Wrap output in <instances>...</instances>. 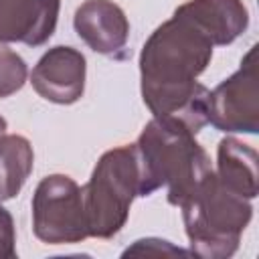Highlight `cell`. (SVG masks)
<instances>
[{"instance_id":"1","label":"cell","mask_w":259,"mask_h":259,"mask_svg":"<svg viewBox=\"0 0 259 259\" xmlns=\"http://www.w3.org/2000/svg\"><path fill=\"white\" fill-rule=\"evenodd\" d=\"M210 36L188 16L174 10L144 42L140 53V89L146 107L198 134L208 123V89L198 83L212 59Z\"/></svg>"},{"instance_id":"2","label":"cell","mask_w":259,"mask_h":259,"mask_svg":"<svg viewBox=\"0 0 259 259\" xmlns=\"http://www.w3.org/2000/svg\"><path fill=\"white\" fill-rule=\"evenodd\" d=\"M140 196H150L158 188H168V202L184 204L204 176L212 170L204 148L186 127L168 119L152 117L134 144Z\"/></svg>"},{"instance_id":"3","label":"cell","mask_w":259,"mask_h":259,"mask_svg":"<svg viewBox=\"0 0 259 259\" xmlns=\"http://www.w3.org/2000/svg\"><path fill=\"white\" fill-rule=\"evenodd\" d=\"M180 208L190 253L202 259H227L235 255L241 235L253 217L251 200L227 188L214 170L204 176Z\"/></svg>"},{"instance_id":"4","label":"cell","mask_w":259,"mask_h":259,"mask_svg":"<svg viewBox=\"0 0 259 259\" xmlns=\"http://www.w3.org/2000/svg\"><path fill=\"white\" fill-rule=\"evenodd\" d=\"M89 237L111 239L130 217V206L140 196V174L134 144L107 150L97 160L89 180L81 186Z\"/></svg>"},{"instance_id":"5","label":"cell","mask_w":259,"mask_h":259,"mask_svg":"<svg viewBox=\"0 0 259 259\" xmlns=\"http://www.w3.org/2000/svg\"><path fill=\"white\" fill-rule=\"evenodd\" d=\"M32 233L47 245H71L89 237L81 186L67 174L45 176L32 194Z\"/></svg>"},{"instance_id":"6","label":"cell","mask_w":259,"mask_h":259,"mask_svg":"<svg viewBox=\"0 0 259 259\" xmlns=\"http://www.w3.org/2000/svg\"><path fill=\"white\" fill-rule=\"evenodd\" d=\"M257 47H251L241 67L208 93V123L225 134L259 132Z\"/></svg>"},{"instance_id":"7","label":"cell","mask_w":259,"mask_h":259,"mask_svg":"<svg viewBox=\"0 0 259 259\" xmlns=\"http://www.w3.org/2000/svg\"><path fill=\"white\" fill-rule=\"evenodd\" d=\"M87 79L85 55L73 47L57 45L49 49L32 67V89L47 101L71 105L83 97Z\"/></svg>"},{"instance_id":"8","label":"cell","mask_w":259,"mask_h":259,"mask_svg":"<svg viewBox=\"0 0 259 259\" xmlns=\"http://www.w3.org/2000/svg\"><path fill=\"white\" fill-rule=\"evenodd\" d=\"M77 36L95 53L113 57L130 36V20L113 0H85L73 16Z\"/></svg>"},{"instance_id":"9","label":"cell","mask_w":259,"mask_h":259,"mask_svg":"<svg viewBox=\"0 0 259 259\" xmlns=\"http://www.w3.org/2000/svg\"><path fill=\"white\" fill-rule=\"evenodd\" d=\"M61 0H0V42L45 45L59 20Z\"/></svg>"},{"instance_id":"10","label":"cell","mask_w":259,"mask_h":259,"mask_svg":"<svg viewBox=\"0 0 259 259\" xmlns=\"http://www.w3.org/2000/svg\"><path fill=\"white\" fill-rule=\"evenodd\" d=\"M196 22L214 47H227L249 26V10L243 0H188L176 8Z\"/></svg>"},{"instance_id":"11","label":"cell","mask_w":259,"mask_h":259,"mask_svg":"<svg viewBox=\"0 0 259 259\" xmlns=\"http://www.w3.org/2000/svg\"><path fill=\"white\" fill-rule=\"evenodd\" d=\"M217 178L233 192L253 200L259 192L257 152L253 146L227 136L217 146Z\"/></svg>"},{"instance_id":"12","label":"cell","mask_w":259,"mask_h":259,"mask_svg":"<svg viewBox=\"0 0 259 259\" xmlns=\"http://www.w3.org/2000/svg\"><path fill=\"white\" fill-rule=\"evenodd\" d=\"M34 168V150L20 134L0 136V202L14 198Z\"/></svg>"},{"instance_id":"13","label":"cell","mask_w":259,"mask_h":259,"mask_svg":"<svg viewBox=\"0 0 259 259\" xmlns=\"http://www.w3.org/2000/svg\"><path fill=\"white\" fill-rule=\"evenodd\" d=\"M26 77L28 67L24 59L6 47V42H0V99L20 91L26 83Z\"/></svg>"},{"instance_id":"14","label":"cell","mask_w":259,"mask_h":259,"mask_svg":"<svg viewBox=\"0 0 259 259\" xmlns=\"http://www.w3.org/2000/svg\"><path fill=\"white\" fill-rule=\"evenodd\" d=\"M16 257V231L12 214L0 204V259Z\"/></svg>"},{"instance_id":"15","label":"cell","mask_w":259,"mask_h":259,"mask_svg":"<svg viewBox=\"0 0 259 259\" xmlns=\"http://www.w3.org/2000/svg\"><path fill=\"white\" fill-rule=\"evenodd\" d=\"M6 127H8V121L0 115V136H4V134H6Z\"/></svg>"}]
</instances>
